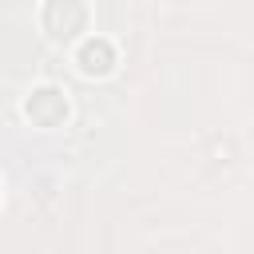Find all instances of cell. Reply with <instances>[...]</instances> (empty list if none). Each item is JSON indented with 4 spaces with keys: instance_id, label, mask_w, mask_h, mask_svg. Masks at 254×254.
I'll use <instances>...</instances> for the list:
<instances>
[{
    "instance_id": "obj_2",
    "label": "cell",
    "mask_w": 254,
    "mask_h": 254,
    "mask_svg": "<svg viewBox=\"0 0 254 254\" xmlns=\"http://www.w3.org/2000/svg\"><path fill=\"white\" fill-rule=\"evenodd\" d=\"M79 67L87 71V75H103L111 64H115V48L103 40V36H87L83 44H79Z\"/></svg>"
},
{
    "instance_id": "obj_1",
    "label": "cell",
    "mask_w": 254,
    "mask_h": 254,
    "mask_svg": "<svg viewBox=\"0 0 254 254\" xmlns=\"http://www.w3.org/2000/svg\"><path fill=\"white\" fill-rule=\"evenodd\" d=\"M24 115L36 119V123H44V127H52V123H60V119L67 115V99H64L56 87H36V91L24 99Z\"/></svg>"
}]
</instances>
